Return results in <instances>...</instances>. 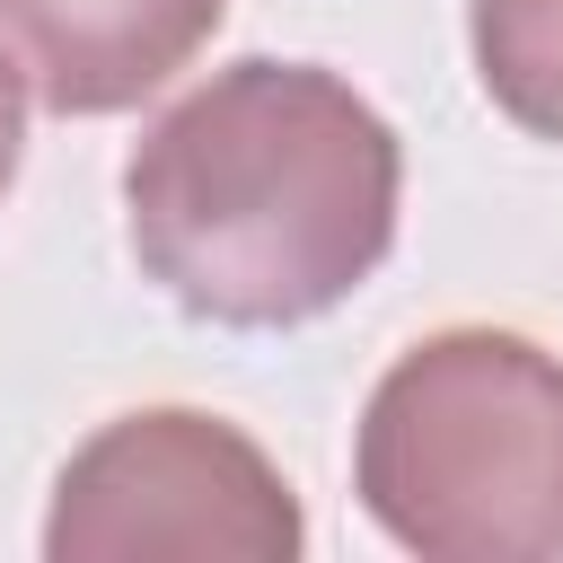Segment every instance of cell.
Wrapping results in <instances>:
<instances>
[{
	"instance_id": "cell-3",
	"label": "cell",
	"mask_w": 563,
	"mask_h": 563,
	"mask_svg": "<svg viewBox=\"0 0 563 563\" xmlns=\"http://www.w3.org/2000/svg\"><path fill=\"white\" fill-rule=\"evenodd\" d=\"M308 545V519L282 484V466L220 413L150 405L114 413L97 440L70 449L44 519L53 563H290Z\"/></svg>"
},
{
	"instance_id": "cell-1",
	"label": "cell",
	"mask_w": 563,
	"mask_h": 563,
	"mask_svg": "<svg viewBox=\"0 0 563 563\" xmlns=\"http://www.w3.org/2000/svg\"><path fill=\"white\" fill-rule=\"evenodd\" d=\"M405 150L387 114L317 70L246 53L185 88L123 158L141 273L211 325H308L396 246Z\"/></svg>"
},
{
	"instance_id": "cell-5",
	"label": "cell",
	"mask_w": 563,
	"mask_h": 563,
	"mask_svg": "<svg viewBox=\"0 0 563 563\" xmlns=\"http://www.w3.org/2000/svg\"><path fill=\"white\" fill-rule=\"evenodd\" d=\"M466 35H475L484 97L519 132L563 141V0H475Z\"/></svg>"
},
{
	"instance_id": "cell-2",
	"label": "cell",
	"mask_w": 563,
	"mask_h": 563,
	"mask_svg": "<svg viewBox=\"0 0 563 563\" xmlns=\"http://www.w3.org/2000/svg\"><path fill=\"white\" fill-rule=\"evenodd\" d=\"M352 493L422 563H554L563 361L510 325L422 334L361 405Z\"/></svg>"
},
{
	"instance_id": "cell-4",
	"label": "cell",
	"mask_w": 563,
	"mask_h": 563,
	"mask_svg": "<svg viewBox=\"0 0 563 563\" xmlns=\"http://www.w3.org/2000/svg\"><path fill=\"white\" fill-rule=\"evenodd\" d=\"M220 9L229 0H0V26L53 114H123L211 44Z\"/></svg>"
},
{
	"instance_id": "cell-6",
	"label": "cell",
	"mask_w": 563,
	"mask_h": 563,
	"mask_svg": "<svg viewBox=\"0 0 563 563\" xmlns=\"http://www.w3.org/2000/svg\"><path fill=\"white\" fill-rule=\"evenodd\" d=\"M18 150H26V70H18L9 44H0V194H9V176H18Z\"/></svg>"
}]
</instances>
